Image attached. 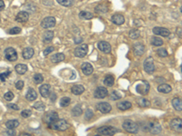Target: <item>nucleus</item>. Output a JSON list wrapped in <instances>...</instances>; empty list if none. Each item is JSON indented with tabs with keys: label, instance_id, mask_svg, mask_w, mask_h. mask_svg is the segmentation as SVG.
<instances>
[{
	"label": "nucleus",
	"instance_id": "ea45409f",
	"mask_svg": "<svg viewBox=\"0 0 182 136\" xmlns=\"http://www.w3.org/2000/svg\"><path fill=\"white\" fill-rule=\"evenodd\" d=\"M33 79H34V82L38 84H41L43 81H44V78H43V75H40V74H36L34 76H33Z\"/></svg>",
	"mask_w": 182,
	"mask_h": 136
},
{
	"label": "nucleus",
	"instance_id": "ddd939ff",
	"mask_svg": "<svg viewBox=\"0 0 182 136\" xmlns=\"http://www.w3.org/2000/svg\"><path fill=\"white\" fill-rule=\"evenodd\" d=\"M98 47H99V49L101 52H103L105 54H109L111 52V46H110L109 43H108L106 41H100V42H99Z\"/></svg>",
	"mask_w": 182,
	"mask_h": 136
},
{
	"label": "nucleus",
	"instance_id": "6ab92c4d",
	"mask_svg": "<svg viewBox=\"0 0 182 136\" xmlns=\"http://www.w3.org/2000/svg\"><path fill=\"white\" fill-rule=\"evenodd\" d=\"M111 20L112 22L115 24V25H123L125 23V18L122 15H119V14H116L114 15L112 17H111Z\"/></svg>",
	"mask_w": 182,
	"mask_h": 136
},
{
	"label": "nucleus",
	"instance_id": "473e14b6",
	"mask_svg": "<svg viewBox=\"0 0 182 136\" xmlns=\"http://www.w3.org/2000/svg\"><path fill=\"white\" fill-rule=\"evenodd\" d=\"M19 125V122L17 120H11V121H8L6 123V126L8 129H15Z\"/></svg>",
	"mask_w": 182,
	"mask_h": 136
},
{
	"label": "nucleus",
	"instance_id": "20e7f679",
	"mask_svg": "<svg viewBox=\"0 0 182 136\" xmlns=\"http://www.w3.org/2000/svg\"><path fill=\"white\" fill-rule=\"evenodd\" d=\"M98 133L100 134V135H114L116 134L117 132H118L119 131L115 128V127H112V126H102L100 128H99L97 130Z\"/></svg>",
	"mask_w": 182,
	"mask_h": 136
},
{
	"label": "nucleus",
	"instance_id": "412c9836",
	"mask_svg": "<svg viewBox=\"0 0 182 136\" xmlns=\"http://www.w3.org/2000/svg\"><path fill=\"white\" fill-rule=\"evenodd\" d=\"M35 54V51L33 48L31 47H26L23 50V53H22V55L25 59H31L33 57Z\"/></svg>",
	"mask_w": 182,
	"mask_h": 136
},
{
	"label": "nucleus",
	"instance_id": "9b49d317",
	"mask_svg": "<svg viewBox=\"0 0 182 136\" xmlns=\"http://www.w3.org/2000/svg\"><path fill=\"white\" fill-rule=\"evenodd\" d=\"M153 33L157 36H161L164 37H167L170 35V31L167 28L164 27H159V26H156L153 28Z\"/></svg>",
	"mask_w": 182,
	"mask_h": 136
},
{
	"label": "nucleus",
	"instance_id": "7c9ffc66",
	"mask_svg": "<svg viewBox=\"0 0 182 136\" xmlns=\"http://www.w3.org/2000/svg\"><path fill=\"white\" fill-rule=\"evenodd\" d=\"M79 17L81 19H85V20H90L93 18V14L87 12V11H81L79 13Z\"/></svg>",
	"mask_w": 182,
	"mask_h": 136
},
{
	"label": "nucleus",
	"instance_id": "5701e85b",
	"mask_svg": "<svg viewBox=\"0 0 182 136\" xmlns=\"http://www.w3.org/2000/svg\"><path fill=\"white\" fill-rule=\"evenodd\" d=\"M117 106L121 111H127V110L131 108L132 105H131V103H129V102H128V101H123V102H120V103H118L117 105Z\"/></svg>",
	"mask_w": 182,
	"mask_h": 136
},
{
	"label": "nucleus",
	"instance_id": "4468645a",
	"mask_svg": "<svg viewBox=\"0 0 182 136\" xmlns=\"http://www.w3.org/2000/svg\"><path fill=\"white\" fill-rule=\"evenodd\" d=\"M108 90L106 87H103V86H99L96 89L95 93H94V96L96 98H99V99H102V98H105L107 95H108Z\"/></svg>",
	"mask_w": 182,
	"mask_h": 136
},
{
	"label": "nucleus",
	"instance_id": "9d476101",
	"mask_svg": "<svg viewBox=\"0 0 182 136\" xmlns=\"http://www.w3.org/2000/svg\"><path fill=\"white\" fill-rule=\"evenodd\" d=\"M58 119V114L56 112H49L47 114H46L43 117V120L46 123L49 124L53 122H55L56 120Z\"/></svg>",
	"mask_w": 182,
	"mask_h": 136
},
{
	"label": "nucleus",
	"instance_id": "864d4df0",
	"mask_svg": "<svg viewBox=\"0 0 182 136\" xmlns=\"http://www.w3.org/2000/svg\"><path fill=\"white\" fill-rule=\"evenodd\" d=\"M8 106L9 107V108H11V109H13V110H19V106H17L16 104H8Z\"/></svg>",
	"mask_w": 182,
	"mask_h": 136
},
{
	"label": "nucleus",
	"instance_id": "4c0bfd02",
	"mask_svg": "<svg viewBox=\"0 0 182 136\" xmlns=\"http://www.w3.org/2000/svg\"><path fill=\"white\" fill-rule=\"evenodd\" d=\"M82 114H83V111H82V109H81L80 106H75V107L72 109V114H73V116H75V117H78V116H80Z\"/></svg>",
	"mask_w": 182,
	"mask_h": 136
},
{
	"label": "nucleus",
	"instance_id": "3c124183",
	"mask_svg": "<svg viewBox=\"0 0 182 136\" xmlns=\"http://www.w3.org/2000/svg\"><path fill=\"white\" fill-rule=\"evenodd\" d=\"M16 88L17 89V90H22L23 88H24V82L23 81H17V83H16Z\"/></svg>",
	"mask_w": 182,
	"mask_h": 136
},
{
	"label": "nucleus",
	"instance_id": "f3484780",
	"mask_svg": "<svg viewBox=\"0 0 182 136\" xmlns=\"http://www.w3.org/2000/svg\"><path fill=\"white\" fill-rule=\"evenodd\" d=\"M29 18V15L27 12H25V11H21L19 12L17 16H16V20L19 23H26Z\"/></svg>",
	"mask_w": 182,
	"mask_h": 136
},
{
	"label": "nucleus",
	"instance_id": "a878e982",
	"mask_svg": "<svg viewBox=\"0 0 182 136\" xmlns=\"http://www.w3.org/2000/svg\"><path fill=\"white\" fill-rule=\"evenodd\" d=\"M158 91L162 93H169L171 92V86L167 84H162L158 86Z\"/></svg>",
	"mask_w": 182,
	"mask_h": 136
},
{
	"label": "nucleus",
	"instance_id": "393cba45",
	"mask_svg": "<svg viewBox=\"0 0 182 136\" xmlns=\"http://www.w3.org/2000/svg\"><path fill=\"white\" fill-rule=\"evenodd\" d=\"M172 105L174 107V109L176 111H178L180 112L182 110V102H181V99L178 98V97H176L172 100Z\"/></svg>",
	"mask_w": 182,
	"mask_h": 136
},
{
	"label": "nucleus",
	"instance_id": "a19ab883",
	"mask_svg": "<svg viewBox=\"0 0 182 136\" xmlns=\"http://www.w3.org/2000/svg\"><path fill=\"white\" fill-rule=\"evenodd\" d=\"M11 75V71L8 70L7 72H4V73H1L0 74V80H1L2 82H6L7 79L8 78V76Z\"/></svg>",
	"mask_w": 182,
	"mask_h": 136
},
{
	"label": "nucleus",
	"instance_id": "1a4fd4ad",
	"mask_svg": "<svg viewBox=\"0 0 182 136\" xmlns=\"http://www.w3.org/2000/svg\"><path fill=\"white\" fill-rule=\"evenodd\" d=\"M56 25V19L53 16H47L45 17L42 21H41V26L45 29L47 28H52Z\"/></svg>",
	"mask_w": 182,
	"mask_h": 136
},
{
	"label": "nucleus",
	"instance_id": "423d86ee",
	"mask_svg": "<svg viewBox=\"0 0 182 136\" xmlns=\"http://www.w3.org/2000/svg\"><path fill=\"white\" fill-rule=\"evenodd\" d=\"M149 88H150L149 84L147 81H143L141 84L136 86V91L141 95H147L149 92Z\"/></svg>",
	"mask_w": 182,
	"mask_h": 136
},
{
	"label": "nucleus",
	"instance_id": "09e8293b",
	"mask_svg": "<svg viewBox=\"0 0 182 136\" xmlns=\"http://www.w3.org/2000/svg\"><path fill=\"white\" fill-rule=\"evenodd\" d=\"M20 32H21V28L17 27V26H15V27L11 28V30L9 31V33L11 34V35H17V34H19Z\"/></svg>",
	"mask_w": 182,
	"mask_h": 136
},
{
	"label": "nucleus",
	"instance_id": "f257e3e1",
	"mask_svg": "<svg viewBox=\"0 0 182 136\" xmlns=\"http://www.w3.org/2000/svg\"><path fill=\"white\" fill-rule=\"evenodd\" d=\"M47 126L52 129V130H56V131H66L68 128V123H67V121L63 120V119H57L55 122L47 124Z\"/></svg>",
	"mask_w": 182,
	"mask_h": 136
},
{
	"label": "nucleus",
	"instance_id": "cd10ccee",
	"mask_svg": "<svg viewBox=\"0 0 182 136\" xmlns=\"http://www.w3.org/2000/svg\"><path fill=\"white\" fill-rule=\"evenodd\" d=\"M15 70L17 71V73L18 75H24V74H26V72L27 71V66H26V64H17V65H16Z\"/></svg>",
	"mask_w": 182,
	"mask_h": 136
},
{
	"label": "nucleus",
	"instance_id": "f8f14e48",
	"mask_svg": "<svg viewBox=\"0 0 182 136\" xmlns=\"http://www.w3.org/2000/svg\"><path fill=\"white\" fill-rule=\"evenodd\" d=\"M170 128L171 130L177 132H180L182 131V122H181V119H178V118H176V119H173L170 123Z\"/></svg>",
	"mask_w": 182,
	"mask_h": 136
},
{
	"label": "nucleus",
	"instance_id": "2eb2a0df",
	"mask_svg": "<svg viewBox=\"0 0 182 136\" xmlns=\"http://www.w3.org/2000/svg\"><path fill=\"white\" fill-rule=\"evenodd\" d=\"M98 109L102 113V114H108L112 110V106L108 103H99L98 105Z\"/></svg>",
	"mask_w": 182,
	"mask_h": 136
},
{
	"label": "nucleus",
	"instance_id": "bb28decb",
	"mask_svg": "<svg viewBox=\"0 0 182 136\" xmlns=\"http://www.w3.org/2000/svg\"><path fill=\"white\" fill-rule=\"evenodd\" d=\"M65 59V55L64 54H61V53H58V54H56L55 55H52L50 60L52 63H59V62H62L63 60Z\"/></svg>",
	"mask_w": 182,
	"mask_h": 136
},
{
	"label": "nucleus",
	"instance_id": "37998d69",
	"mask_svg": "<svg viewBox=\"0 0 182 136\" xmlns=\"http://www.w3.org/2000/svg\"><path fill=\"white\" fill-rule=\"evenodd\" d=\"M33 106H34L35 109H37V110H38V111H43V110H45V108H46L45 105H44L43 103H41V102H37V103H36Z\"/></svg>",
	"mask_w": 182,
	"mask_h": 136
},
{
	"label": "nucleus",
	"instance_id": "aec40b11",
	"mask_svg": "<svg viewBox=\"0 0 182 136\" xmlns=\"http://www.w3.org/2000/svg\"><path fill=\"white\" fill-rule=\"evenodd\" d=\"M84 91H85V87L82 84H75L71 88V92L75 95H80L84 93Z\"/></svg>",
	"mask_w": 182,
	"mask_h": 136
},
{
	"label": "nucleus",
	"instance_id": "f03ea898",
	"mask_svg": "<svg viewBox=\"0 0 182 136\" xmlns=\"http://www.w3.org/2000/svg\"><path fill=\"white\" fill-rule=\"evenodd\" d=\"M147 131L149 132L150 133L152 134H159L162 131V128H161V125L159 124V123L156 120H151V121H148L147 123V126H146Z\"/></svg>",
	"mask_w": 182,
	"mask_h": 136
},
{
	"label": "nucleus",
	"instance_id": "39448f33",
	"mask_svg": "<svg viewBox=\"0 0 182 136\" xmlns=\"http://www.w3.org/2000/svg\"><path fill=\"white\" fill-rule=\"evenodd\" d=\"M144 70L149 75L154 73L155 64H154V60H153L152 57H147V58L145 59V61H144Z\"/></svg>",
	"mask_w": 182,
	"mask_h": 136
},
{
	"label": "nucleus",
	"instance_id": "de8ad7c7",
	"mask_svg": "<svg viewBox=\"0 0 182 136\" xmlns=\"http://www.w3.org/2000/svg\"><path fill=\"white\" fill-rule=\"evenodd\" d=\"M14 97H15V95H14V93H12V92H8V93H5V95H4V98L7 100V101H12L13 99H14Z\"/></svg>",
	"mask_w": 182,
	"mask_h": 136
},
{
	"label": "nucleus",
	"instance_id": "dca6fc26",
	"mask_svg": "<svg viewBox=\"0 0 182 136\" xmlns=\"http://www.w3.org/2000/svg\"><path fill=\"white\" fill-rule=\"evenodd\" d=\"M81 70H82L84 75H91L93 73V66L91 65L89 63H84L81 65Z\"/></svg>",
	"mask_w": 182,
	"mask_h": 136
},
{
	"label": "nucleus",
	"instance_id": "79ce46f5",
	"mask_svg": "<svg viewBox=\"0 0 182 136\" xmlns=\"http://www.w3.org/2000/svg\"><path fill=\"white\" fill-rule=\"evenodd\" d=\"M109 98H110L111 100L117 101V100H118V99H120V98H121V94H120V93H119L117 91H113V92L111 93V94H110Z\"/></svg>",
	"mask_w": 182,
	"mask_h": 136
},
{
	"label": "nucleus",
	"instance_id": "b1692460",
	"mask_svg": "<svg viewBox=\"0 0 182 136\" xmlns=\"http://www.w3.org/2000/svg\"><path fill=\"white\" fill-rule=\"evenodd\" d=\"M95 12L98 14H100V15L106 14L108 12V7L105 4H99L95 7Z\"/></svg>",
	"mask_w": 182,
	"mask_h": 136
},
{
	"label": "nucleus",
	"instance_id": "c9c22d12",
	"mask_svg": "<svg viewBox=\"0 0 182 136\" xmlns=\"http://www.w3.org/2000/svg\"><path fill=\"white\" fill-rule=\"evenodd\" d=\"M129 36L132 39H138L140 37V32L138 29H132V30L129 31Z\"/></svg>",
	"mask_w": 182,
	"mask_h": 136
},
{
	"label": "nucleus",
	"instance_id": "603ef678",
	"mask_svg": "<svg viewBox=\"0 0 182 136\" xmlns=\"http://www.w3.org/2000/svg\"><path fill=\"white\" fill-rule=\"evenodd\" d=\"M6 135H16L17 132L14 131V129H8L6 132H5Z\"/></svg>",
	"mask_w": 182,
	"mask_h": 136
},
{
	"label": "nucleus",
	"instance_id": "58836bf2",
	"mask_svg": "<svg viewBox=\"0 0 182 136\" xmlns=\"http://www.w3.org/2000/svg\"><path fill=\"white\" fill-rule=\"evenodd\" d=\"M70 102H71V100L69 97H63L61 100H60V105L62 107H67L68 105H69Z\"/></svg>",
	"mask_w": 182,
	"mask_h": 136
},
{
	"label": "nucleus",
	"instance_id": "e433bc0d",
	"mask_svg": "<svg viewBox=\"0 0 182 136\" xmlns=\"http://www.w3.org/2000/svg\"><path fill=\"white\" fill-rule=\"evenodd\" d=\"M56 2L63 7H71L74 4V0H56Z\"/></svg>",
	"mask_w": 182,
	"mask_h": 136
},
{
	"label": "nucleus",
	"instance_id": "2f4dec72",
	"mask_svg": "<svg viewBox=\"0 0 182 136\" xmlns=\"http://www.w3.org/2000/svg\"><path fill=\"white\" fill-rule=\"evenodd\" d=\"M138 105L140 106V107H148L150 106V102L145 98H138V101H137Z\"/></svg>",
	"mask_w": 182,
	"mask_h": 136
},
{
	"label": "nucleus",
	"instance_id": "f704fd0d",
	"mask_svg": "<svg viewBox=\"0 0 182 136\" xmlns=\"http://www.w3.org/2000/svg\"><path fill=\"white\" fill-rule=\"evenodd\" d=\"M114 77L113 75H107L104 79V84L108 87H111L114 84Z\"/></svg>",
	"mask_w": 182,
	"mask_h": 136
},
{
	"label": "nucleus",
	"instance_id": "49530a36",
	"mask_svg": "<svg viewBox=\"0 0 182 136\" xmlns=\"http://www.w3.org/2000/svg\"><path fill=\"white\" fill-rule=\"evenodd\" d=\"M93 115H94V114H93V111H92V110L87 109V110L85 112V117H86V120H90L91 118L93 117Z\"/></svg>",
	"mask_w": 182,
	"mask_h": 136
},
{
	"label": "nucleus",
	"instance_id": "4be33fe9",
	"mask_svg": "<svg viewBox=\"0 0 182 136\" xmlns=\"http://www.w3.org/2000/svg\"><path fill=\"white\" fill-rule=\"evenodd\" d=\"M37 97H38V94H37L36 91H35L33 88H29V89L27 90V92H26V100H28V101L31 102V101L36 100Z\"/></svg>",
	"mask_w": 182,
	"mask_h": 136
},
{
	"label": "nucleus",
	"instance_id": "a211bd4d",
	"mask_svg": "<svg viewBox=\"0 0 182 136\" xmlns=\"http://www.w3.org/2000/svg\"><path fill=\"white\" fill-rule=\"evenodd\" d=\"M39 92H40V94L45 97V98H47L50 94V85L46 84H42L40 87H39Z\"/></svg>",
	"mask_w": 182,
	"mask_h": 136
},
{
	"label": "nucleus",
	"instance_id": "0eeeda50",
	"mask_svg": "<svg viewBox=\"0 0 182 136\" xmlns=\"http://www.w3.org/2000/svg\"><path fill=\"white\" fill-rule=\"evenodd\" d=\"M87 52H88V46H87V45L82 44L81 46H77V47L75 49L74 54H75V55H76L77 57L82 58V57H84V56L86 55Z\"/></svg>",
	"mask_w": 182,
	"mask_h": 136
},
{
	"label": "nucleus",
	"instance_id": "5fc2aeb1",
	"mask_svg": "<svg viewBox=\"0 0 182 136\" xmlns=\"http://www.w3.org/2000/svg\"><path fill=\"white\" fill-rule=\"evenodd\" d=\"M5 3H4V1L3 0H0V11H2V10H4L5 9Z\"/></svg>",
	"mask_w": 182,
	"mask_h": 136
},
{
	"label": "nucleus",
	"instance_id": "4d7b16f0",
	"mask_svg": "<svg viewBox=\"0 0 182 136\" xmlns=\"http://www.w3.org/2000/svg\"><path fill=\"white\" fill-rule=\"evenodd\" d=\"M177 35L178 36L179 38H181V27H178L177 29Z\"/></svg>",
	"mask_w": 182,
	"mask_h": 136
},
{
	"label": "nucleus",
	"instance_id": "c03bdc74",
	"mask_svg": "<svg viewBox=\"0 0 182 136\" xmlns=\"http://www.w3.org/2000/svg\"><path fill=\"white\" fill-rule=\"evenodd\" d=\"M158 55L160 56V57H167L168 55V51L165 49V48H159L158 51H157Z\"/></svg>",
	"mask_w": 182,
	"mask_h": 136
},
{
	"label": "nucleus",
	"instance_id": "8fccbe9b",
	"mask_svg": "<svg viewBox=\"0 0 182 136\" xmlns=\"http://www.w3.org/2000/svg\"><path fill=\"white\" fill-rule=\"evenodd\" d=\"M55 50V48L53 47V46H49V47H47V48H46L45 50H44V52H43V55H45V56H47V55H49L50 53H52L53 51Z\"/></svg>",
	"mask_w": 182,
	"mask_h": 136
},
{
	"label": "nucleus",
	"instance_id": "6e6552de",
	"mask_svg": "<svg viewBox=\"0 0 182 136\" xmlns=\"http://www.w3.org/2000/svg\"><path fill=\"white\" fill-rule=\"evenodd\" d=\"M5 57L7 60L10 61V62H14L17 60V51L12 48V47H8L5 50Z\"/></svg>",
	"mask_w": 182,
	"mask_h": 136
},
{
	"label": "nucleus",
	"instance_id": "6e6d98bb",
	"mask_svg": "<svg viewBox=\"0 0 182 136\" xmlns=\"http://www.w3.org/2000/svg\"><path fill=\"white\" fill-rule=\"evenodd\" d=\"M82 41H83L82 37H77V38H75V43L76 44H80Z\"/></svg>",
	"mask_w": 182,
	"mask_h": 136
},
{
	"label": "nucleus",
	"instance_id": "7ed1b4c3",
	"mask_svg": "<svg viewBox=\"0 0 182 136\" xmlns=\"http://www.w3.org/2000/svg\"><path fill=\"white\" fill-rule=\"evenodd\" d=\"M123 128L126 132H129V133H137L138 132V125L137 123H135L134 121L131 120H126L123 123Z\"/></svg>",
	"mask_w": 182,
	"mask_h": 136
},
{
	"label": "nucleus",
	"instance_id": "c85d7f7f",
	"mask_svg": "<svg viewBox=\"0 0 182 136\" xmlns=\"http://www.w3.org/2000/svg\"><path fill=\"white\" fill-rule=\"evenodd\" d=\"M145 52V46L141 44H137L134 46V53L137 55H142Z\"/></svg>",
	"mask_w": 182,
	"mask_h": 136
},
{
	"label": "nucleus",
	"instance_id": "a18cd8bd",
	"mask_svg": "<svg viewBox=\"0 0 182 136\" xmlns=\"http://www.w3.org/2000/svg\"><path fill=\"white\" fill-rule=\"evenodd\" d=\"M31 114H32V112L30 111V110H23L22 112H21V116L23 117V118H28V117H30L31 116Z\"/></svg>",
	"mask_w": 182,
	"mask_h": 136
},
{
	"label": "nucleus",
	"instance_id": "72a5a7b5",
	"mask_svg": "<svg viewBox=\"0 0 182 136\" xmlns=\"http://www.w3.org/2000/svg\"><path fill=\"white\" fill-rule=\"evenodd\" d=\"M150 40H151V41H150L151 44H152L153 46H160L163 45V41H162V39H161L160 37H151Z\"/></svg>",
	"mask_w": 182,
	"mask_h": 136
},
{
	"label": "nucleus",
	"instance_id": "13d9d810",
	"mask_svg": "<svg viewBox=\"0 0 182 136\" xmlns=\"http://www.w3.org/2000/svg\"><path fill=\"white\" fill-rule=\"evenodd\" d=\"M21 135H26V136H29L30 134H29V133H21Z\"/></svg>",
	"mask_w": 182,
	"mask_h": 136
},
{
	"label": "nucleus",
	"instance_id": "c756f323",
	"mask_svg": "<svg viewBox=\"0 0 182 136\" xmlns=\"http://www.w3.org/2000/svg\"><path fill=\"white\" fill-rule=\"evenodd\" d=\"M54 37V32L53 31H47L44 36H43V40L45 43H50Z\"/></svg>",
	"mask_w": 182,
	"mask_h": 136
}]
</instances>
